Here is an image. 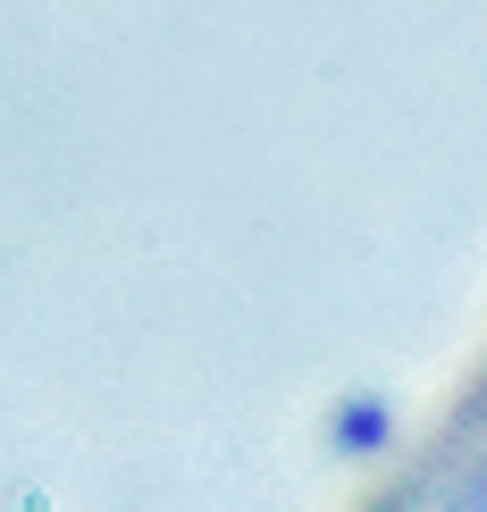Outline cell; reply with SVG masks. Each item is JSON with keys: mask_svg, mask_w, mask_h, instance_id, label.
Segmentation results:
<instances>
[{"mask_svg": "<svg viewBox=\"0 0 487 512\" xmlns=\"http://www.w3.org/2000/svg\"><path fill=\"white\" fill-rule=\"evenodd\" d=\"M362 512H487V361L454 387L420 454L395 471Z\"/></svg>", "mask_w": 487, "mask_h": 512, "instance_id": "6da1fadb", "label": "cell"}]
</instances>
